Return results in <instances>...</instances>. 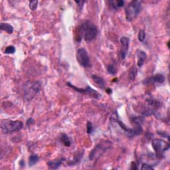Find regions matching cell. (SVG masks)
Returning a JSON list of instances; mask_svg holds the SVG:
<instances>
[{
  "label": "cell",
  "mask_w": 170,
  "mask_h": 170,
  "mask_svg": "<svg viewBox=\"0 0 170 170\" xmlns=\"http://www.w3.org/2000/svg\"><path fill=\"white\" fill-rule=\"evenodd\" d=\"M80 41L81 38L86 42H90L95 39L98 35V29L96 26L90 21H85L79 27Z\"/></svg>",
  "instance_id": "1"
},
{
  "label": "cell",
  "mask_w": 170,
  "mask_h": 170,
  "mask_svg": "<svg viewBox=\"0 0 170 170\" xmlns=\"http://www.w3.org/2000/svg\"><path fill=\"white\" fill-rule=\"evenodd\" d=\"M23 95L26 101H29L35 98L41 90V84L37 81H29L23 84Z\"/></svg>",
  "instance_id": "2"
},
{
  "label": "cell",
  "mask_w": 170,
  "mask_h": 170,
  "mask_svg": "<svg viewBox=\"0 0 170 170\" xmlns=\"http://www.w3.org/2000/svg\"><path fill=\"white\" fill-rule=\"evenodd\" d=\"M142 10V1L136 0L129 4L125 9L126 19L128 21H132L138 16Z\"/></svg>",
  "instance_id": "3"
},
{
  "label": "cell",
  "mask_w": 170,
  "mask_h": 170,
  "mask_svg": "<svg viewBox=\"0 0 170 170\" xmlns=\"http://www.w3.org/2000/svg\"><path fill=\"white\" fill-rule=\"evenodd\" d=\"M23 128V122L19 120H3L1 122V130L4 134H11L21 130Z\"/></svg>",
  "instance_id": "4"
},
{
  "label": "cell",
  "mask_w": 170,
  "mask_h": 170,
  "mask_svg": "<svg viewBox=\"0 0 170 170\" xmlns=\"http://www.w3.org/2000/svg\"><path fill=\"white\" fill-rule=\"evenodd\" d=\"M112 146V143L109 141H104L99 143L90 153V160H96L98 159L105 152H106L108 149L111 148Z\"/></svg>",
  "instance_id": "5"
},
{
  "label": "cell",
  "mask_w": 170,
  "mask_h": 170,
  "mask_svg": "<svg viewBox=\"0 0 170 170\" xmlns=\"http://www.w3.org/2000/svg\"><path fill=\"white\" fill-rule=\"evenodd\" d=\"M152 144L158 158L163 157L165 152L169 148V143L162 139H154L152 140Z\"/></svg>",
  "instance_id": "6"
},
{
  "label": "cell",
  "mask_w": 170,
  "mask_h": 170,
  "mask_svg": "<svg viewBox=\"0 0 170 170\" xmlns=\"http://www.w3.org/2000/svg\"><path fill=\"white\" fill-rule=\"evenodd\" d=\"M77 60L78 63L84 68H89L90 67V61L87 51L83 48L79 49L77 51Z\"/></svg>",
  "instance_id": "7"
},
{
  "label": "cell",
  "mask_w": 170,
  "mask_h": 170,
  "mask_svg": "<svg viewBox=\"0 0 170 170\" xmlns=\"http://www.w3.org/2000/svg\"><path fill=\"white\" fill-rule=\"evenodd\" d=\"M67 85H68L69 87H71L75 90H76L77 92H78L82 94H85V95H88L94 98L98 99L101 96V95H100L97 91H96L95 90H94L91 87H90L89 86H87L85 89H81V88L75 86L74 85H72L70 83H67Z\"/></svg>",
  "instance_id": "8"
},
{
  "label": "cell",
  "mask_w": 170,
  "mask_h": 170,
  "mask_svg": "<svg viewBox=\"0 0 170 170\" xmlns=\"http://www.w3.org/2000/svg\"><path fill=\"white\" fill-rule=\"evenodd\" d=\"M121 43V49H120V55L122 59H124L126 57V55L128 51L129 44H130V39L126 37H122L120 39Z\"/></svg>",
  "instance_id": "9"
},
{
  "label": "cell",
  "mask_w": 170,
  "mask_h": 170,
  "mask_svg": "<svg viewBox=\"0 0 170 170\" xmlns=\"http://www.w3.org/2000/svg\"><path fill=\"white\" fill-rule=\"evenodd\" d=\"M164 81H165V77L162 74H161V73H157V74L153 76V77L149 78L148 79H146L144 83H163Z\"/></svg>",
  "instance_id": "10"
},
{
  "label": "cell",
  "mask_w": 170,
  "mask_h": 170,
  "mask_svg": "<svg viewBox=\"0 0 170 170\" xmlns=\"http://www.w3.org/2000/svg\"><path fill=\"white\" fill-rule=\"evenodd\" d=\"M64 160V158H60V159H56L55 160L51 161L47 163V166L51 169H58L61 166V164L63 163V161Z\"/></svg>",
  "instance_id": "11"
},
{
  "label": "cell",
  "mask_w": 170,
  "mask_h": 170,
  "mask_svg": "<svg viewBox=\"0 0 170 170\" xmlns=\"http://www.w3.org/2000/svg\"><path fill=\"white\" fill-rule=\"evenodd\" d=\"M147 58V55L143 51H138L137 52V64L139 67H141Z\"/></svg>",
  "instance_id": "12"
},
{
  "label": "cell",
  "mask_w": 170,
  "mask_h": 170,
  "mask_svg": "<svg viewBox=\"0 0 170 170\" xmlns=\"http://www.w3.org/2000/svg\"><path fill=\"white\" fill-rule=\"evenodd\" d=\"M92 78L93 81L98 85V86L101 88L102 89H104L105 87V85H106V83H105L104 80L102 78H101V77H98V76L94 75L92 76Z\"/></svg>",
  "instance_id": "13"
},
{
  "label": "cell",
  "mask_w": 170,
  "mask_h": 170,
  "mask_svg": "<svg viewBox=\"0 0 170 170\" xmlns=\"http://www.w3.org/2000/svg\"><path fill=\"white\" fill-rule=\"evenodd\" d=\"M0 29L2 31L7 32L9 34H11L13 32V28L12 26L6 23H1L0 24Z\"/></svg>",
  "instance_id": "14"
},
{
  "label": "cell",
  "mask_w": 170,
  "mask_h": 170,
  "mask_svg": "<svg viewBox=\"0 0 170 170\" xmlns=\"http://www.w3.org/2000/svg\"><path fill=\"white\" fill-rule=\"evenodd\" d=\"M61 141L67 147H69V146H71V139L65 134H62V136L61 137Z\"/></svg>",
  "instance_id": "15"
},
{
  "label": "cell",
  "mask_w": 170,
  "mask_h": 170,
  "mask_svg": "<svg viewBox=\"0 0 170 170\" xmlns=\"http://www.w3.org/2000/svg\"><path fill=\"white\" fill-rule=\"evenodd\" d=\"M110 5L112 7L114 10H118V8L122 7L124 6V1L123 0H120V1H112L109 2Z\"/></svg>",
  "instance_id": "16"
},
{
  "label": "cell",
  "mask_w": 170,
  "mask_h": 170,
  "mask_svg": "<svg viewBox=\"0 0 170 170\" xmlns=\"http://www.w3.org/2000/svg\"><path fill=\"white\" fill-rule=\"evenodd\" d=\"M132 121L136 126H141L144 121V118L143 116H135L132 119Z\"/></svg>",
  "instance_id": "17"
},
{
  "label": "cell",
  "mask_w": 170,
  "mask_h": 170,
  "mask_svg": "<svg viewBox=\"0 0 170 170\" xmlns=\"http://www.w3.org/2000/svg\"><path fill=\"white\" fill-rule=\"evenodd\" d=\"M137 73V69L136 67H133L132 68L130 69V72H129V78L131 81H134L135 78L136 77Z\"/></svg>",
  "instance_id": "18"
},
{
  "label": "cell",
  "mask_w": 170,
  "mask_h": 170,
  "mask_svg": "<svg viewBox=\"0 0 170 170\" xmlns=\"http://www.w3.org/2000/svg\"><path fill=\"white\" fill-rule=\"evenodd\" d=\"M107 71L108 73H110V75H116L117 71H116L115 64L114 63L110 64L107 67Z\"/></svg>",
  "instance_id": "19"
},
{
  "label": "cell",
  "mask_w": 170,
  "mask_h": 170,
  "mask_svg": "<svg viewBox=\"0 0 170 170\" xmlns=\"http://www.w3.org/2000/svg\"><path fill=\"white\" fill-rule=\"evenodd\" d=\"M38 161H39V157L37 155H32L29 157V165L30 166H34Z\"/></svg>",
  "instance_id": "20"
},
{
  "label": "cell",
  "mask_w": 170,
  "mask_h": 170,
  "mask_svg": "<svg viewBox=\"0 0 170 170\" xmlns=\"http://www.w3.org/2000/svg\"><path fill=\"white\" fill-rule=\"evenodd\" d=\"M137 38L140 42H143L146 39V32L143 30H140L138 33V35H137Z\"/></svg>",
  "instance_id": "21"
},
{
  "label": "cell",
  "mask_w": 170,
  "mask_h": 170,
  "mask_svg": "<svg viewBox=\"0 0 170 170\" xmlns=\"http://www.w3.org/2000/svg\"><path fill=\"white\" fill-rule=\"evenodd\" d=\"M16 52V48L13 46H8L5 49V54H13Z\"/></svg>",
  "instance_id": "22"
},
{
  "label": "cell",
  "mask_w": 170,
  "mask_h": 170,
  "mask_svg": "<svg viewBox=\"0 0 170 170\" xmlns=\"http://www.w3.org/2000/svg\"><path fill=\"white\" fill-rule=\"evenodd\" d=\"M38 6V1H31L29 2V7L31 10H35Z\"/></svg>",
  "instance_id": "23"
},
{
  "label": "cell",
  "mask_w": 170,
  "mask_h": 170,
  "mask_svg": "<svg viewBox=\"0 0 170 170\" xmlns=\"http://www.w3.org/2000/svg\"><path fill=\"white\" fill-rule=\"evenodd\" d=\"M142 170H152L154 169V168L152 166V165H149L148 163H143L141 167Z\"/></svg>",
  "instance_id": "24"
},
{
  "label": "cell",
  "mask_w": 170,
  "mask_h": 170,
  "mask_svg": "<svg viewBox=\"0 0 170 170\" xmlns=\"http://www.w3.org/2000/svg\"><path fill=\"white\" fill-rule=\"evenodd\" d=\"M86 127H87V133L88 134H91L92 132V130H93L92 123L90 122H88L87 124H86Z\"/></svg>",
  "instance_id": "25"
},
{
  "label": "cell",
  "mask_w": 170,
  "mask_h": 170,
  "mask_svg": "<svg viewBox=\"0 0 170 170\" xmlns=\"http://www.w3.org/2000/svg\"><path fill=\"white\" fill-rule=\"evenodd\" d=\"M106 92L108 94H109V95H110V94H111V93L112 92V89H110V88H108V89L106 90Z\"/></svg>",
  "instance_id": "26"
}]
</instances>
